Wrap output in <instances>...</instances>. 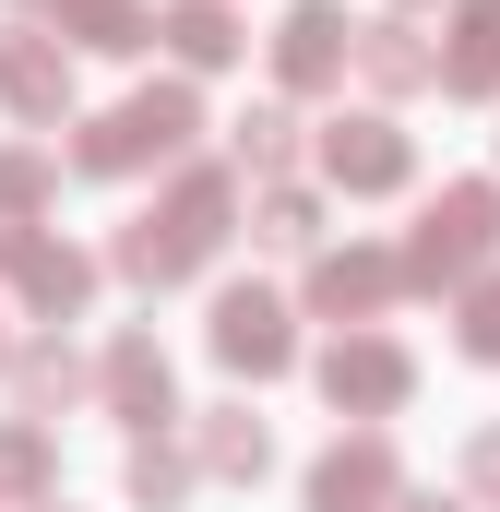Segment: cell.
<instances>
[{
	"instance_id": "6da1fadb",
	"label": "cell",
	"mask_w": 500,
	"mask_h": 512,
	"mask_svg": "<svg viewBox=\"0 0 500 512\" xmlns=\"http://www.w3.org/2000/svg\"><path fill=\"white\" fill-rule=\"evenodd\" d=\"M227 215H239V191H227V167H191L143 227L120 239V274L131 286H179V274H203L215 262V239H227Z\"/></svg>"
},
{
	"instance_id": "7a4b0ae2",
	"label": "cell",
	"mask_w": 500,
	"mask_h": 512,
	"mask_svg": "<svg viewBox=\"0 0 500 512\" xmlns=\"http://www.w3.org/2000/svg\"><path fill=\"white\" fill-rule=\"evenodd\" d=\"M203 131V108H191V84H155V96H131V108H108V120L72 143V167L84 179H120V167H167L179 143Z\"/></svg>"
},
{
	"instance_id": "3957f363",
	"label": "cell",
	"mask_w": 500,
	"mask_h": 512,
	"mask_svg": "<svg viewBox=\"0 0 500 512\" xmlns=\"http://www.w3.org/2000/svg\"><path fill=\"white\" fill-rule=\"evenodd\" d=\"M489 251H500V191H489V179H453V191L429 203L417 251H405V286H465Z\"/></svg>"
},
{
	"instance_id": "277c9868",
	"label": "cell",
	"mask_w": 500,
	"mask_h": 512,
	"mask_svg": "<svg viewBox=\"0 0 500 512\" xmlns=\"http://www.w3.org/2000/svg\"><path fill=\"white\" fill-rule=\"evenodd\" d=\"M0 274H12V286L48 310V322H72V310L96 298V262H84V251H60V239H36L24 215H0Z\"/></svg>"
},
{
	"instance_id": "5b68a950",
	"label": "cell",
	"mask_w": 500,
	"mask_h": 512,
	"mask_svg": "<svg viewBox=\"0 0 500 512\" xmlns=\"http://www.w3.org/2000/svg\"><path fill=\"white\" fill-rule=\"evenodd\" d=\"M215 358H227V370H250V382H274V370L298 358V334H286V298L227 286V298H215Z\"/></svg>"
},
{
	"instance_id": "8992f818",
	"label": "cell",
	"mask_w": 500,
	"mask_h": 512,
	"mask_svg": "<svg viewBox=\"0 0 500 512\" xmlns=\"http://www.w3.org/2000/svg\"><path fill=\"white\" fill-rule=\"evenodd\" d=\"M405 382H417V358H405L393 334H346V346L322 358V393H334V405H358V417L405 405Z\"/></svg>"
},
{
	"instance_id": "52a82bcc",
	"label": "cell",
	"mask_w": 500,
	"mask_h": 512,
	"mask_svg": "<svg viewBox=\"0 0 500 512\" xmlns=\"http://www.w3.org/2000/svg\"><path fill=\"white\" fill-rule=\"evenodd\" d=\"M346 48H358V24H346L334 0H298V12L274 24V72H286L298 96H310V84H334V72H346Z\"/></svg>"
},
{
	"instance_id": "ba28073f",
	"label": "cell",
	"mask_w": 500,
	"mask_h": 512,
	"mask_svg": "<svg viewBox=\"0 0 500 512\" xmlns=\"http://www.w3.org/2000/svg\"><path fill=\"white\" fill-rule=\"evenodd\" d=\"M393 501V441H334L310 465V512H381Z\"/></svg>"
},
{
	"instance_id": "9c48e42d",
	"label": "cell",
	"mask_w": 500,
	"mask_h": 512,
	"mask_svg": "<svg viewBox=\"0 0 500 512\" xmlns=\"http://www.w3.org/2000/svg\"><path fill=\"white\" fill-rule=\"evenodd\" d=\"M322 167H334L346 191H405V131L393 120H334L322 131Z\"/></svg>"
},
{
	"instance_id": "30bf717a",
	"label": "cell",
	"mask_w": 500,
	"mask_h": 512,
	"mask_svg": "<svg viewBox=\"0 0 500 512\" xmlns=\"http://www.w3.org/2000/svg\"><path fill=\"white\" fill-rule=\"evenodd\" d=\"M108 405H120L131 429H167V417H179V393H167V346H155V334H120V346H108Z\"/></svg>"
},
{
	"instance_id": "8fae6325",
	"label": "cell",
	"mask_w": 500,
	"mask_h": 512,
	"mask_svg": "<svg viewBox=\"0 0 500 512\" xmlns=\"http://www.w3.org/2000/svg\"><path fill=\"white\" fill-rule=\"evenodd\" d=\"M393 286H405L393 251H322V262H310V310H334V322H346V310H381Z\"/></svg>"
},
{
	"instance_id": "7c38bea8",
	"label": "cell",
	"mask_w": 500,
	"mask_h": 512,
	"mask_svg": "<svg viewBox=\"0 0 500 512\" xmlns=\"http://www.w3.org/2000/svg\"><path fill=\"white\" fill-rule=\"evenodd\" d=\"M0 96H12L24 120H60V108H72V60H60L48 36H0Z\"/></svg>"
},
{
	"instance_id": "4fadbf2b",
	"label": "cell",
	"mask_w": 500,
	"mask_h": 512,
	"mask_svg": "<svg viewBox=\"0 0 500 512\" xmlns=\"http://www.w3.org/2000/svg\"><path fill=\"white\" fill-rule=\"evenodd\" d=\"M0 370H12V393H24V417H60V405L84 393V358H72L60 334H36V346H12Z\"/></svg>"
},
{
	"instance_id": "5bb4252c",
	"label": "cell",
	"mask_w": 500,
	"mask_h": 512,
	"mask_svg": "<svg viewBox=\"0 0 500 512\" xmlns=\"http://www.w3.org/2000/svg\"><path fill=\"white\" fill-rule=\"evenodd\" d=\"M358 72H370L381 96H417L429 84V48H417V24H358V48H346Z\"/></svg>"
},
{
	"instance_id": "9a60e30c",
	"label": "cell",
	"mask_w": 500,
	"mask_h": 512,
	"mask_svg": "<svg viewBox=\"0 0 500 512\" xmlns=\"http://www.w3.org/2000/svg\"><path fill=\"white\" fill-rule=\"evenodd\" d=\"M429 72H441L453 96H489L500 84V0H477V12L453 24V60H429Z\"/></svg>"
},
{
	"instance_id": "2e32d148",
	"label": "cell",
	"mask_w": 500,
	"mask_h": 512,
	"mask_svg": "<svg viewBox=\"0 0 500 512\" xmlns=\"http://www.w3.org/2000/svg\"><path fill=\"white\" fill-rule=\"evenodd\" d=\"M203 465H215V477H262V465H274V429H262L250 405H215V417H203Z\"/></svg>"
},
{
	"instance_id": "e0dca14e",
	"label": "cell",
	"mask_w": 500,
	"mask_h": 512,
	"mask_svg": "<svg viewBox=\"0 0 500 512\" xmlns=\"http://www.w3.org/2000/svg\"><path fill=\"white\" fill-rule=\"evenodd\" d=\"M155 36H167V48H179L191 72H215V60H239V24H227V0H179V12L155 24Z\"/></svg>"
},
{
	"instance_id": "ac0fdd59",
	"label": "cell",
	"mask_w": 500,
	"mask_h": 512,
	"mask_svg": "<svg viewBox=\"0 0 500 512\" xmlns=\"http://www.w3.org/2000/svg\"><path fill=\"white\" fill-rule=\"evenodd\" d=\"M60 12V36H84V48H143L155 24H143V0H48Z\"/></svg>"
},
{
	"instance_id": "d6986e66",
	"label": "cell",
	"mask_w": 500,
	"mask_h": 512,
	"mask_svg": "<svg viewBox=\"0 0 500 512\" xmlns=\"http://www.w3.org/2000/svg\"><path fill=\"white\" fill-rule=\"evenodd\" d=\"M48 465H60V453H48V429H36V417H12V429H0V501H36V489H48Z\"/></svg>"
},
{
	"instance_id": "ffe728a7",
	"label": "cell",
	"mask_w": 500,
	"mask_h": 512,
	"mask_svg": "<svg viewBox=\"0 0 500 512\" xmlns=\"http://www.w3.org/2000/svg\"><path fill=\"white\" fill-rule=\"evenodd\" d=\"M179 489H191V453H167V441L143 429V441H131V501H143V512H167Z\"/></svg>"
},
{
	"instance_id": "44dd1931",
	"label": "cell",
	"mask_w": 500,
	"mask_h": 512,
	"mask_svg": "<svg viewBox=\"0 0 500 512\" xmlns=\"http://www.w3.org/2000/svg\"><path fill=\"white\" fill-rule=\"evenodd\" d=\"M286 155H298V120H286V108H250V120H239V167H250V179H274Z\"/></svg>"
},
{
	"instance_id": "7402d4cb",
	"label": "cell",
	"mask_w": 500,
	"mask_h": 512,
	"mask_svg": "<svg viewBox=\"0 0 500 512\" xmlns=\"http://www.w3.org/2000/svg\"><path fill=\"white\" fill-rule=\"evenodd\" d=\"M262 239H274V251H310V239H322V203H310V191H262Z\"/></svg>"
},
{
	"instance_id": "603a6c76",
	"label": "cell",
	"mask_w": 500,
	"mask_h": 512,
	"mask_svg": "<svg viewBox=\"0 0 500 512\" xmlns=\"http://www.w3.org/2000/svg\"><path fill=\"white\" fill-rule=\"evenodd\" d=\"M48 179H60V167H48L36 143H12V155H0V215H24V203H48Z\"/></svg>"
},
{
	"instance_id": "cb8c5ba5",
	"label": "cell",
	"mask_w": 500,
	"mask_h": 512,
	"mask_svg": "<svg viewBox=\"0 0 500 512\" xmlns=\"http://www.w3.org/2000/svg\"><path fill=\"white\" fill-rule=\"evenodd\" d=\"M465 358H500V286L465 298Z\"/></svg>"
},
{
	"instance_id": "d4e9b609",
	"label": "cell",
	"mask_w": 500,
	"mask_h": 512,
	"mask_svg": "<svg viewBox=\"0 0 500 512\" xmlns=\"http://www.w3.org/2000/svg\"><path fill=\"white\" fill-rule=\"evenodd\" d=\"M465 489H489V501H500V429H477V453H465Z\"/></svg>"
},
{
	"instance_id": "484cf974",
	"label": "cell",
	"mask_w": 500,
	"mask_h": 512,
	"mask_svg": "<svg viewBox=\"0 0 500 512\" xmlns=\"http://www.w3.org/2000/svg\"><path fill=\"white\" fill-rule=\"evenodd\" d=\"M405 512H441V501H405Z\"/></svg>"
},
{
	"instance_id": "4316f807",
	"label": "cell",
	"mask_w": 500,
	"mask_h": 512,
	"mask_svg": "<svg viewBox=\"0 0 500 512\" xmlns=\"http://www.w3.org/2000/svg\"><path fill=\"white\" fill-rule=\"evenodd\" d=\"M0 358H12V334H0Z\"/></svg>"
}]
</instances>
